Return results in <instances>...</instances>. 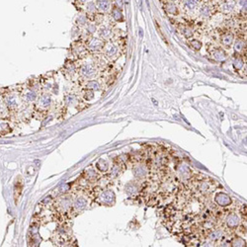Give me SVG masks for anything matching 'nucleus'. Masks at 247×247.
Returning a JSON list of instances; mask_svg holds the SVG:
<instances>
[{
	"mask_svg": "<svg viewBox=\"0 0 247 247\" xmlns=\"http://www.w3.org/2000/svg\"><path fill=\"white\" fill-rule=\"evenodd\" d=\"M213 58L216 59V61H224V59L226 58V55H225V53L222 50H216L213 53Z\"/></svg>",
	"mask_w": 247,
	"mask_h": 247,
	"instance_id": "9d476101",
	"label": "nucleus"
},
{
	"mask_svg": "<svg viewBox=\"0 0 247 247\" xmlns=\"http://www.w3.org/2000/svg\"><path fill=\"white\" fill-rule=\"evenodd\" d=\"M26 97H27V99H28V101H34L37 96H36V93H35V92L29 91L28 93H27Z\"/></svg>",
	"mask_w": 247,
	"mask_h": 247,
	"instance_id": "f3484780",
	"label": "nucleus"
},
{
	"mask_svg": "<svg viewBox=\"0 0 247 247\" xmlns=\"http://www.w3.org/2000/svg\"><path fill=\"white\" fill-rule=\"evenodd\" d=\"M99 34L102 39H108V38H110V36H111V30L104 27V28H102L100 30Z\"/></svg>",
	"mask_w": 247,
	"mask_h": 247,
	"instance_id": "ddd939ff",
	"label": "nucleus"
},
{
	"mask_svg": "<svg viewBox=\"0 0 247 247\" xmlns=\"http://www.w3.org/2000/svg\"><path fill=\"white\" fill-rule=\"evenodd\" d=\"M112 14H113V17L116 19V20H122V13L120 10L118 9V8H115V9H113V11H112Z\"/></svg>",
	"mask_w": 247,
	"mask_h": 247,
	"instance_id": "4468645a",
	"label": "nucleus"
},
{
	"mask_svg": "<svg viewBox=\"0 0 247 247\" xmlns=\"http://www.w3.org/2000/svg\"><path fill=\"white\" fill-rule=\"evenodd\" d=\"M233 41V36L231 34H225L222 37V44L224 46H230Z\"/></svg>",
	"mask_w": 247,
	"mask_h": 247,
	"instance_id": "f8f14e48",
	"label": "nucleus"
},
{
	"mask_svg": "<svg viewBox=\"0 0 247 247\" xmlns=\"http://www.w3.org/2000/svg\"><path fill=\"white\" fill-rule=\"evenodd\" d=\"M87 7H88V10H90V11H93V8H95V6H94V4L93 3H89L88 5H87Z\"/></svg>",
	"mask_w": 247,
	"mask_h": 247,
	"instance_id": "4be33fe9",
	"label": "nucleus"
},
{
	"mask_svg": "<svg viewBox=\"0 0 247 247\" xmlns=\"http://www.w3.org/2000/svg\"><path fill=\"white\" fill-rule=\"evenodd\" d=\"M242 66H243V61H241V59H237V61H235L234 67H235L236 69H240Z\"/></svg>",
	"mask_w": 247,
	"mask_h": 247,
	"instance_id": "a211bd4d",
	"label": "nucleus"
},
{
	"mask_svg": "<svg viewBox=\"0 0 247 247\" xmlns=\"http://www.w3.org/2000/svg\"><path fill=\"white\" fill-rule=\"evenodd\" d=\"M102 47H103V42L99 39H92L91 42L89 43V48H90L91 50L97 51V50H100Z\"/></svg>",
	"mask_w": 247,
	"mask_h": 247,
	"instance_id": "423d86ee",
	"label": "nucleus"
},
{
	"mask_svg": "<svg viewBox=\"0 0 247 247\" xmlns=\"http://www.w3.org/2000/svg\"><path fill=\"white\" fill-rule=\"evenodd\" d=\"M116 1H117V3H118V4L120 3V7H121L122 6V0H116Z\"/></svg>",
	"mask_w": 247,
	"mask_h": 247,
	"instance_id": "5701e85b",
	"label": "nucleus"
},
{
	"mask_svg": "<svg viewBox=\"0 0 247 247\" xmlns=\"http://www.w3.org/2000/svg\"><path fill=\"white\" fill-rule=\"evenodd\" d=\"M95 30H96V28L93 26V25H90L88 27V31L90 32V33H93V32H95Z\"/></svg>",
	"mask_w": 247,
	"mask_h": 247,
	"instance_id": "412c9836",
	"label": "nucleus"
},
{
	"mask_svg": "<svg viewBox=\"0 0 247 247\" xmlns=\"http://www.w3.org/2000/svg\"><path fill=\"white\" fill-rule=\"evenodd\" d=\"M105 53L108 58H112V56H114L117 53V48L114 45H109L106 48Z\"/></svg>",
	"mask_w": 247,
	"mask_h": 247,
	"instance_id": "9b49d317",
	"label": "nucleus"
},
{
	"mask_svg": "<svg viewBox=\"0 0 247 247\" xmlns=\"http://www.w3.org/2000/svg\"><path fill=\"white\" fill-rule=\"evenodd\" d=\"M5 104L8 108H15L17 106V100H16V97L13 96V95H10V96H7L6 99H5Z\"/></svg>",
	"mask_w": 247,
	"mask_h": 247,
	"instance_id": "6e6552de",
	"label": "nucleus"
},
{
	"mask_svg": "<svg viewBox=\"0 0 247 247\" xmlns=\"http://www.w3.org/2000/svg\"><path fill=\"white\" fill-rule=\"evenodd\" d=\"M186 5H187V7L190 8V9H193V8L196 7L197 1L196 0H186Z\"/></svg>",
	"mask_w": 247,
	"mask_h": 247,
	"instance_id": "dca6fc26",
	"label": "nucleus"
},
{
	"mask_svg": "<svg viewBox=\"0 0 247 247\" xmlns=\"http://www.w3.org/2000/svg\"><path fill=\"white\" fill-rule=\"evenodd\" d=\"M226 224L230 229H235L239 224V219H238L237 214H231L226 218Z\"/></svg>",
	"mask_w": 247,
	"mask_h": 247,
	"instance_id": "20e7f679",
	"label": "nucleus"
},
{
	"mask_svg": "<svg viewBox=\"0 0 247 247\" xmlns=\"http://www.w3.org/2000/svg\"><path fill=\"white\" fill-rule=\"evenodd\" d=\"M81 73H82L85 77L91 78L96 74V68H95L92 64H85V65H83L82 68H81Z\"/></svg>",
	"mask_w": 247,
	"mask_h": 247,
	"instance_id": "39448f33",
	"label": "nucleus"
},
{
	"mask_svg": "<svg viewBox=\"0 0 247 247\" xmlns=\"http://www.w3.org/2000/svg\"><path fill=\"white\" fill-rule=\"evenodd\" d=\"M216 202L218 204L219 206H221V207H227V206L230 205V203H231V199H230V197L228 195L224 194V193H219L216 196Z\"/></svg>",
	"mask_w": 247,
	"mask_h": 247,
	"instance_id": "f257e3e1",
	"label": "nucleus"
},
{
	"mask_svg": "<svg viewBox=\"0 0 247 247\" xmlns=\"http://www.w3.org/2000/svg\"><path fill=\"white\" fill-rule=\"evenodd\" d=\"M100 200L102 201L103 204H107V205H110V204L114 203V200H115V195L114 193L111 191V190H107V191H104L100 196Z\"/></svg>",
	"mask_w": 247,
	"mask_h": 247,
	"instance_id": "f03ea898",
	"label": "nucleus"
},
{
	"mask_svg": "<svg viewBox=\"0 0 247 247\" xmlns=\"http://www.w3.org/2000/svg\"><path fill=\"white\" fill-rule=\"evenodd\" d=\"M169 7L170 8H168V9H167L169 12H171V13H175L176 12V7L174 6V5L171 4V5H169Z\"/></svg>",
	"mask_w": 247,
	"mask_h": 247,
	"instance_id": "aec40b11",
	"label": "nucleus"
},
{
	"mask_svg": "<svg viewBox=\"0 0 247 247\" xmlns=\"http://www.w3.org/2000/svg\"><path fill=\"white\" fill-rule=\"evenodd\" d=\"M97 6L102 11H107L110 8L109 0H97Z\"/></svg>",
	"mask_w": 247,
	"mask_h": 247,
	"instance_id": "1a4fd4ad",
	"label": "nucleus"
},
{
	"mask_svg": "<svg viewBox=\"0 0 247 247\" xmlns=\"http://www.w3.org/2000/svg\"><path fill=\"white\" fill-rule=\"evenodd\" d=\"M51 97L48 96V95H44V96H42L39 100V104L41 107L43 108H47L48 106L51 105Z\"/></svg>",
	"mask_w": 247,
	"mask_h": 247,
	"instance_id": "0eeeda50",
	"label": "nucleus"
},
{
	"mask_svg": "<svg viewBox=\"0 0 247 247\" xmlns=\"http://www.w3.org/2000/svg\"><path fill=\"white\" fill-rule=\"evenodd\" d=\"M71 206H72V210H74L76 213H78V211H82L83 209L87 206V200L83 197L77 198V199L74 201L73 205H71Z\"/></svg>",
	"mask_w": 247,
	"mask_h": 247,
	"instance_id": "7ed1b4c3",
	"label": "nucleus"
},
{
	"mask_svg": "<svg viewBox=\"0 0 247 247\" xmlns=\"http://www.w3.org/2000/svg\"><path fill=\"white\" fill-rule=\"evenodd\" d=\"M171 1H174V0H171Z\"/></svg>",
	"mask_w": 247,
	"mask_h": 247,
	"instance_id": "b1692460",
	"label": "nucleus"
},
{
	"mask_svg": "<svg viewBox=\"0 0 247 247\" xmlns=\"http://www.w3.org/2000/svg\"><path fill=\"white\" fill-rule=\"evenodd\" d=\"M191 46L193 48H201V43L200 42H198V41H192L191 42Z\"/></svg>",
	"mask_w": 247,
	"mask_h": 247,
	"instance_id": "6ab92c4d",
	"label": "nucleus"
},
{
	"mask_svg": "<svg viewBox=\"0 0 247 247\" xmlns=\"http://www.w3.org/2000/svg\"><path fill=\"white\" fill-rule=\"evenodd\" d=\"M87 87L90 89H94V90H98L100 86L97 81H89L87 83Z\"/></svg>",
	"mask_w": 247,
	"mask_h": 247,
	"instance_id": "2eb2a0df",
	"label": "nucleus"
}]
</instances>
